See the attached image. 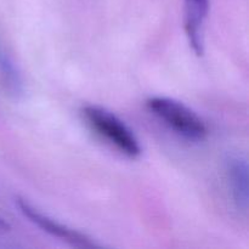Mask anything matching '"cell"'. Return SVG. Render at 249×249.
<instances>
[{"instance_id": "6", "label": "cell", "mask_w": 249, "mask_h": 249, "mask_svg": "<svg viewBox=\"0 0 249 249\" xmlns=\"http://www.w3.org/2000/svg\"><path fill=\"white\" fill-rule=\"evenodd\" d=\"M0 75L12 94L19 95L23 91L21 73L17 70L16 65L9 56V53L5 51L1 43H0Z\"/></svg>"}, {"instance_id": "4", "label": "cell", "mask_w": 249, "mask_h": 249, "mask_svg": "<svg viewBox=\"0 0 249 249\" xmlns=\"http://www.w3.org/2000/svg\"><path fill=\"white\" fill-rule=\"evenodd\" d=\"M226 181L236 209L247 215L249 206L248 163L242 156H231L226 160Z\"/></svg>"}, {"instance_id": "7", "label": "cell", "mask_w": 249, "mask_h": 249, "mask_svg": "<svg viewBox=\"0 0 249 249\" xmlns=\"http://www.w3.org/2000/svg\"><path fill=\"white\" fill-rule=\"evenodd\" d=\"M7 231H10L9 223H6V220L0 216V232L2 233V232H7Z\"/></svg>"}, {"instance_id": "3", "label": "cell", "mask_w": 249, "mask_h": 249, "mask_svg": "<svg viewBox=\"0 0 249 249\" xmlns=\"http://www.w3.org/2000/svg\"><path fill=\"white\" fill-rule=\"evenodd\" d=\"M15 203L18 207L19 212L36 226H38L44 232L49 233L53 237L58 238L73 247L78 248H95L97 247L96 243L92 241L91 237H89L85 233L80 231L74 230L67 225L58 223L55 219L50 218L46 214L41 213L39 209H36L33 204L29 203L26 198L21 196H17L15 198Z\"/></svg>"}, {"instance_id": "1", "label": "cell", "mask_w": 249, "mask_h": 249, "mask_svg": "<svg viewBox=\"0 0 249 249\" xmlns=\"http://www.w3.org/2000/svg\"><path fill=\"white\" fill-rule=\"evenodd\" d=\"M82 116L95 134L106 140L122 155L138 158L142 153L140 142L133 130L111 111L96 105H87L83 106Z\"/></svg>"}, {"instance_id": "5", "label": "cell", "mask_w": 249, "mask_h": 249, "mask_svg": "<svg viewBox=\"0 0 249 249\" xmlns=\"http://www.w3.org/2000/svg\"><path fill=\"white\" fill-rule=\"evenodd\" d=\"M185 32L190 46L197 56L204 53L203 31L209 12V0H184Z\"/></svg>"}, {"instance_id": "2", "label": "cell", "mask_w": 249, "mask_h": 249, "mask_svg": "<svg viewBox=\"0 0 249 249\" xmlns=\"http://www.w3.org/2000/svg\"><path fill=\"white\" fill-rule=\"evenodd\" d=\"M148 111L178 135L190 141H202L208 135L203 119L190 107L174 99L153 96L146 101Z\"/></svg>"}]
</instances>
